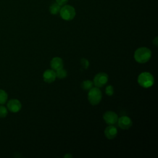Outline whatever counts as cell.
<instances>
[{
  "instance_id": "cell-3",
  "label": "cell",
  "mask_w": 158,
  "mask_h": 158,
  "mask_svg": "<svg viewBox=\"0 0 158 158\" xmlns=\"http://www.w3.org/2000/svg\"><path fill=\"white\" fill-rule=\"evenodd\" d=\"M102 99V93L98 87L92 88L89 90L88 99L90 104L93 106L98 105Z\"/></svg>"
},
{
  "instance_id": "cell-14",
  "label": "cell",
  "mask_w": 158,
  "mask_h": 158,
  "mask_svg": "<svg viewBox=\"0 0 158 158\" xmlns=\"http://www.w3.org/2000/svg\"><path fill=\"white\" fill-rule=\"evenodd\" d=\"M8 99L7 93L3 89H0V104L3 105L6 103Z\"/></svg>"
},
{
  "instance_id": "cell-20",
  "label": "cell",
  "mask_w": 158,
  "mask_h": 158,
  "mask_svg": "<svg viewBox=\"0 0 158 158\" xmlns=\"http://www.w3.org/2000/svg\"><path fill=\"white\" fill-rule=\"evenodd\" d=\"M158 38L157 37H156L155 38V39L154 40H153V44H155V46H157V44H158Z\"/></svg>"
},
{
  "instance_id": "cell-21",
  "label": "cell",
  "mask_w": 158,
  "mask_h": 158,
  "mask_svg": "<svg viewBox=\"0 0 158 158\" xmlns=\"http://www.w3.org/2000/svg\"><path fill=\"white\" fill-rule=\"evenodd\" d=\"M72 156V155L71 154H65V156H64V157H65V158H67V157H70V158H71Z\"/></svg>"
},
{
  "instance_id": "cell-8",
  "label": "cell",
  "mask_w": 158,
  "mask_h": 158,
  "mask_svg": "<svg viewBox=\"0 0 158 158\" xmlns=\"http://www.w3.org/2000/svg\"><path fill=\"white\" fill-rule=\"evenodd\" d=\"M118 127L123 130H127L132 125V121L130 117L127 116H122L117 120Z\"/></svg>"
},
{
  "instance_id": "cell-10",
  "label": "cell",
  "mask_w": 158,
  "mask_h": 158,
  "mask_svg": "<svg viewBox=\"0 0 158 158\" xmlns=\"http://www.w3.org/2000/svg\"><path fill=\"white\" fill-rule=\"evenodd\" d=\"M104 134L106 137L109 139H114L117 134V128L112 125H109L104 130Z\"/></svg>"
},
{
  "instance_id": "cell-13",
  "label": "cell",
  "mask_w": 158,
  "mask_h": 158,
  "mask_svg": "<svg viewBox=\"0 0 158 158\" xmlns=\"http://www.w3.org/2000/svg\"><path fill=\"white\" fill-rule=\"evenodd\" d=\"M81 88L84 90H89L93 86V82L90 80H85L81 84Z\"/></svg>"
},
{
  "instance_id": "cell-15",
  "label": "cell",
  "mask_w": 158,
  "mask_h": 158,
  "mask_svg": "<svg viewBox=\"0 0 158 158\" xmlns=\"http://www.w3.org/2000/svg\"><path fill=\"white\" fill-rule=\"evenodd\" d=\"M56 77H57L59 79H63L67 77V72L65 69L62 68L60 69L56 70Z\"/></svg>"
},
{
  "instance_id": "cell-5",
  "label": "cell",
  "mask_w": 158,
  "mask_h": 158,
  "mask_svg": "<svg viewBox=\"0 0 158 158\" xmlns=\"http://www.w3.org/2000/svg\"><path fill=\"white\" fill-rule=\"evenodd\" d=\"M108 81V75L107 73L101 72L97 73L93 79V84L98 88L102 87Z\"/></svg>"
},
{
  "instance_id": "cell-18",
  "label": "cell",
  "mask_w": 158,
  "mask_h": 158,
  "mask_svg": "<svg viewBox=\"0 0 158 158\" xmlns=\"http://www.w3.org/2000/svg\"><path fill=\"white\" fill-rule=\"evenodd\" d=\"M106 94L107 96H112L114 94V88L112 85H108L106 88Z\"/></svg>"
},
{
  "instance_id": "cell-6",
  "label": "cell",
  "mask_w": 158,
  "mask_h": 158,
  "mask_svg": "<svg viewBox=\"0 0 158 158\" xmlns=\"http://www.w3.org/2000/svg\"><path fill=\"white\" fill-rule=\"evenodd\" d=\"M117 114L113 111H107L103 115V119L109 125L115 124L118 120Z\"/></svg>"
},
{
  "instance_id": "cell-17",
  "label": "cell",
  "mask_w": 158,
  "mask_h": 158,
  "mask_svg": "<svg viewBox=\"0 0 158 158\" xmlns=\"http://www.w3.org/2000/svg\"><path fill=\"white\" fill-rule=\"evenodd\" d=\"M80 62H81V65L82 66V67L84 69H87L88 67H89V61L85 59V58H82L80 60Z\"/></svg>"
},
{
  "instance_id": "cell-7",
  "label": "cell",
  "mask_w": 158,
  "mask_h": 158,
  "mask_svg": "<svg viewBox=\"0 0 158 158\" xmlns=\"http://www.w3.org/2000/svg\"><path fill=\"white\" fill-rule=\"evenodd\" d=\"M7 107L10 112L15 113L20 110L22 108V104L18 99H12L7 102Z\"/></svg>"
},
{
  "instance_id": "cell-9",
  "label": "cell",
  "mask_w": 158,
  "mask_h": 158,
  "mask_svg": "<svg viewBox=\"0 0 158 158\" xmlns=\"http://www.w3.org/2000/svg\"><path fill=\"white\" fill-rule=\"evenodd\" d=\"M43 80L48 83H52L55 81L56 78V74L55 70L52 69H47L45 70L43 75Z\"/></svg>"
},
{
  "instance_id": "cell-16",
  "label": "cell",
  "mask_w": 158,
  "mask_h": 158,
  "mask_svg": "<svg viewBox=\"0 0 158 158\" xmlns=\"http://www.w3.org/2000/svg\"><path fill=\"white\" fill-rule=\"evenodd\" d=\"M7 114H8V111L7 108L3 105L0 104V117L1 118L6 117Z\"/></svg>"
},
{
  "instance_id": "cell-11",
  "label": "cell",
  "mask_w": 158,
  "mask_h": 158,
  "mask_svg": "<svg viewBox=\"0 0 158 158\" xmlns=\"http://www.w3.org/2000/svg\"><path fill=\"white\" fill-rule=\"evenodd\" d=\"M63 66H64L63 60L60 57H55L52 59L51 61V67L52 70L56 71L59 69L63 68Z\"/></svg>"
},
{
  "instance_id": "cell-2",
  "label": "cell",
  "mask_w": 158,
  "mask_h": 158,
  "mask_svg": "<svg viewBox=\"0 0 158 158\" xmlns=\"http://www.w3.org/2000/svg\"><path fill=\"white\" fill-rule=\"evenodd\" d=\"M154 77L149 72H142L138 77V82L139 85L143 88L151 87L154 84Z\"/></svg>"
},
{
  "instance_id": "cell-1",
  "label": "cell",
  "mask_w": 158,
  "mask_h": 158,
  "mask_svg": "<svg viewBox=\"0 0 158 158\" xmlns=\"http://www.w3.org/2000/svg\"><path fill=\"white\" fill-rule=\"evenodd\" d=\"M151 57V50L146 47H141L138 48L134 54V58L135 60L140 64L147 62Z\"/></svg>"
},
{
  "instance_id": "cell-4",
  "label": "cell",
  "mask_w": 158,
  "mask_h": 158,
  "mask_svg": "<svg viewBox=\"0 0 158 158\" xmlns=\"http://www.w3.org/2000/svg\"><path fill=\"white\" fill-rule=\"evenodd\" d=\"M59 14L62 19L69 21L75 17L76 12L73 7L70 5L65 4L60 7Z\"/></svg>"
},
{
  "instance_id": "cell-12",
  "label": "cell",
  "mask_w": 158,
  "mask_h": 158,
  "mask_svg": "<svg viewBox=\"0 0 158 158\" xmlns=\"http://www.w3.org/2000/svg\"><path fill=\"white\" fill-rule=\"evenodd\" d=\"M60 9V6L59 5L57 2L52 3L49 7V12L51 14L56 15L59 13Z\"/></svg>"
},
{
  "instance_id": "cell-19",
  "label": "cell",
  "mask_w": 158,
  "mask_h": 158,
  "mask_svg": "<svg viewBox=\"0 0 158 158\" xmlns=\"http://www.w3.org/2000/svg\"><path fill=\"white\" fill-rule=\"evenodd\" d=\"M56 2H57L59 5H60V6H64V5L66 4L67 3V2H68L69 0H56Z\"/></svg>"
}]
</instances>
